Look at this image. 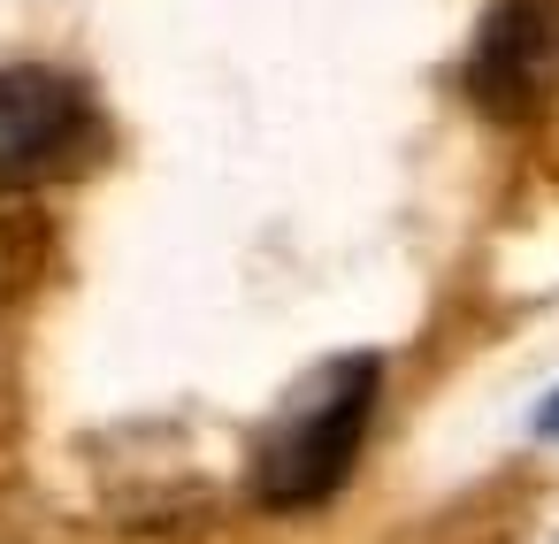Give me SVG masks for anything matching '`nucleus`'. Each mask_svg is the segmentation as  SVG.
Instances as JSON below:
<instances>
[{
    "mask_svg": "<svg viewBox=\"0 0 559 544\" xmlns=\"http://www.w3.org/2000/svg\"><path fill=\"white\" fill-rule=\"evenodd\" d=\"M536 429H544V437H559V391L544 399V414H536Z\"/></svg>",
    "mask_w": 559,
    "mask_h": 544,
    "instance_id": "nucleus-5",
    "label": "nucleus"
},
{
    "mask_svg": "<svg viewBox=\"0 0 559 544\" xmlns=\"http://www.w3.org/2000/svg\"><path fill=\"white\" fill-rule=\"evenodd\" d=\"M85 139H93V100L78 78L39 70V62L0 70V185L32 192V185L78 169Z\"/></svg>",
    "mask_w": 559,
    "mask_h": 544,
    "instance_id": "nucleus-3",
    "label": "nucleus"
},
{
    "mask_svg": "<svg viewBox=\"0 0 559 544\" xmlns=\"http://www.w3.org/2000/svg\"><path fill=\"white\" fill-rule=\"evenodd\" d=\"M376 399H383V368H376L368 353H345V360L314 368V376L261 422L246 490H253L269 513H307V506L337 498L345 475H353V460H360V445H368Z\"/></svg>",
    "mask_w": 559,
    "mask_h": 544,
    "instance_id": "nucleus-1",
    "label": "nucleus"
},
{
    "mask_svg": "<svg viewBox=\"0 0 559 544\" xmlns=\"http://www.w3.org/2000/svg\"><path fill=\"white\" fill-rule=\"evenodd\" d=\"M467 93L490 123H536L559 108V0H498L467 47Z\"/></svg>",
    "mask_w": 559,
    "mask_h": 544,
    "instance_id": "nucleus-2",
    "label": "nucleus"
},
{
    "mask_svg": "<svg viewBox=\"0 0 559 544\" xmlns=\"http://www.w3.org/2000/svg\"><path fill=\"white\" fill-rule=\"evenodd\" d=\"M47 261H55V223H47V208H39L32 192H16V185H0V307L32 299L39 276H47Z\"/></svg>",
    "mask_w": 559,
    "mask_h": 544,
    "instance_id": "nucleus-4",
    "label": "nucleus"
}]
</instances>
